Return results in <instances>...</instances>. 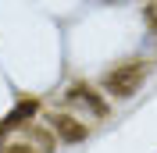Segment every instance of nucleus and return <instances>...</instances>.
Here are the masks:
<instances>
[{
  "label": "nucleus",
  "instance_id": "1",
  "mask_svg": "<svg viewBox=\"0 0 157 153\" xmlns=\"http://www.w3.org/2000/svg\"><path fill=\"white\" fill-rule=\"evenodd\" d=\"M150 75V61H125V64L111 68L107 75L100 78V86H104V93L114 96V100H125V96H132L139 86H143V78Z\"/></svg>",
  "mask_w": 157,
  "mask_h": 153
},
{
  "label": "nucleus",
  "instance_id": "2",
  "mask_svg": "<svg viewBox=\"0 0 157 153\" xmlns=\"http://www.w3.org/2000/svg\"><path fill=\"white\" fill-rule=\"evenodd\" d=\"M50 128H54L57 139H64V143H82L89 135V128L78 121V118H71L68 110H54V114H50Z\"/></svg>",
  "mask_w": 157,
  "mask_h": 153
},
{
  "label": "nucleus",
  "instance_id": "3",
  "mask_svg": "<svg viewBox=\"0 0 157 153\" xmlns=\"http://www.w3.org/2000/svg\"><path fill=\"white\" fill-rule=\"evenodd\" d=\"M68 100H78V103H89L97 118H107V114H111L107 100H104V96H100V93H97L93 86H86V82H75V86H68Z\"/></svg>",
  "mask_w": 157,
  "mask_h": 153
},
{
  "label": "nucleus",
  "instance_id": "4",
  "mask_svg": "<svg viewBox=\"0 0 157 153\" xmlns=\"http://www.w3.org/2000/svg\"><path fill=\"white\" fill-rule=\"evenodd\" d=\"M36 110H39V100H36V96H29V100H21V103L14 107V110H11V118H7L4 125H0V132H7V128H14L18 121H25V118H32Z\"/></svg>",
  "mask_w": 157,
  "mask_h": 153
},
{
  "label": "nucleus",
  "instance_id": "5",
  "mask_svg": "<svg viewBox=\"0 0 157 153\" xmlns=\"http://www.w3.org/2000/svg\"><path fill=\"white\" fill-rule=\"evenodd\" d=\"M4 153H36V150H32L29 143H11V146H7Z\"/></svg>",
  "mask_w": 157,
  "mask_h": 153
},
{
  "label": "nucleus",
  "instance_id": "6",
  "mask_svg": "<svg viewBox=\"0 0 157 153\" xmlns=\"http://www.w3.org/2000/svg\"><path fill=\"white\" fill-rule=\"evenodd\" d=\"M150 21H154V29H157V11H150Z\"/></svg>",
  "mask_w": 157,
  "mask_h": 153
}]
</instances>
